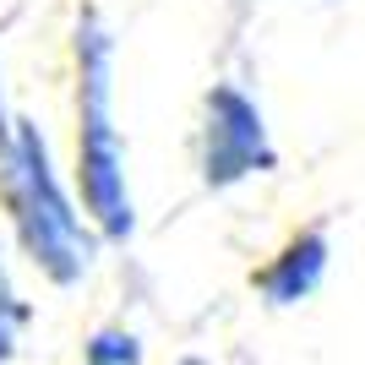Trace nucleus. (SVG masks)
<instances>
[{
	"label": "nucleus",
	"mask_w": 365,
	"mask_h": 365,
	"mask_svg": "<svg viewBox=\"0 0 365 365\" xmlns=\"http://www.w3.org/2000/svg\"><path fill=\"white\" fill-rule=\"evenodd\" d=\"M0 207L16 251L49 289H76L98 267L104 235L93 229L88 207L66 185L55 148L38 120H16L11 148L0 153Z\"/></svg>",
	"instance_id": "nucleus-1"
},
{
	"label": "nucleus",
	"mask_w": 365,
	"mask_h": 365,
	"mask_svg": "<svg viewBox=\"0 0 365 365\" xmlns=\"http://www.w3.org/2000/svg\"><path fill=\"white\" fill-rule=\"evenodd\" d=\"M71 66H76V148H71L76 197L88 207L93 229L104 235V245H125L137 235V197H131L125 137L115 125V28L93 0L76 11Z\"/></svg>",
	"instance_id": "nucleus-2"
},
{
	"label": "nucleus",
	"mask_w": 365,
	"mask_h": 365,
	"mask_svg": "<svg viewBox=\"0 0 365 365\" xmlns=\"http://www.w3.org/2000/svg\"><path fill=\"white\" fill-rule=\"evenodd\" d=\"M273 169H278V142L262 98L235 76L213 82L202 93L197 115V180L207 191H235L257 175H273Z\"/></svg>",
	"instance_id": "nucleus-3"
},
{
	"label": "nucleus",
	"mask_w": 365,
	"mask_h": 365,
	"mask_svg": "<svg viewBox=\"0 0 365 365\" xmlns=\"http://www.w3.org/2000/svg\"><path fill=\"white\" fill-rule=\"evenodd\" d=\"M333 273V229L327 224H300L273 257L251 273V294L267 311H300L305 300H317L322 284Z\"/></svg>",
	"instance_id": "nucleus-4"
},
{
	"label": "nucleus",
	"mask_w": 365,
	"mask_h": 365,
	"mask_svg": "<svg viewBox=\"0 0 365 365\" xmlns=\"http://www.w3.org/2000/svg\"><path fill=\"white\" fill-rule=\"evenodd\" d=\"M28 327H33V305L22 300L11 278V257H6V235H0V365H11L28 344Z\"/></svg>",
	"instance_id": "nucleus-5"
},
{
	"label": "nucleus",
	"mask_w": 365,
	"mask_h": 365,
	"mask_svg": "<svg viewBox=\"0 0 365 365\" xmlns=\"http://www.w3.org/2000/svg\"><path fill=\"white\" fill-rule=\"evenodd\" d=\"M16 120H22V115H11V104H6V88H0V153L11 148V137H16Z\"/></svg>",
	"instance_id": "nucleus-6"
},
{
	"label": "nucleus",
	"mask_w": 365,
	"mask_h": 365,
	"mask_svg": "<svg viewBox=\"0 0 365 365\" xmlns=\"http://www.w3.org/2000/svg\"><path fill=\"white\" fill-rule=\"evenodd\" d=\"M175 365H213V360H207V354H180Z\"/></svg>",
	"instance_id": "nucleus-7"
},
{
	"label": "nucleus",
	"mask_w": 365,
	"mask_h": 365,
	"mask_svg": "<svg viewBox=\"0 0 365 365\" xmlns=\"http://www.w3.org/2000/svg\"><path fill=\"white\" fill-rule=\"evenodd\" d=\"M76 365H82V360H76Z\"/></svg>",
	"instance_id": "nucleus-8"
}]
</instances>
